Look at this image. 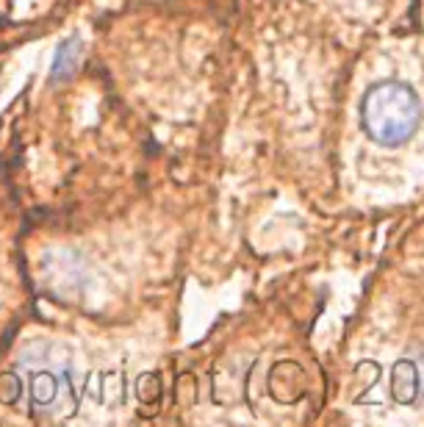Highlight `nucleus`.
Here are the masks:
<instances>
[{
    "instance_id": "nucleus-1",
    "label": "nucleus",
    "mask_w": 424,
    "mask_h": 427,
    "mask_svg": "<svg viewBox=\"0 0 424 427\" xmlns=\"http://www.w3.org/2000/svg\"><path fill=\"white\" fill-rule=\"evenodd\" d=\"M421 108L416 95L396 81L377 84L360 103V122L366 133L380 144H399L418 128Z\"/></svg>"
},
{
    "instance_id": "nucleus-2",
    "label": "nucleus",
    "mask_w": 424,
    "mask_h": 427,
    "mask_svg": "<svg viewBox=\"0 0 424 427\" xmlns=\"http://www.w3.org/2000/svg\"><path fill=\"white\" fill-rule=\"evenodd\" d=\"M416 391H418V377H416L413 363L399 361L394 366V372H391V394H394V399L407 405V402L416 399Z\"/></svg>"
},
{
    "instance_id": "nucleus-3",
    "label": "nucleus",
    "mask_w": 424,
    "mask_h": 427,
    "mask_svg": "<svg viewBox=\"0 0 424 427\" xmlns=\"http://www.w3.org/2000/svg\"><path fill=\"white\" fill-rule=\"evenodd\" d=\"M78 61H81V39L73 37V39H67V42L56 50L53 70H50V73H53V81H64V78H70V75L75 73Z\"/></svg>"
}]
</instances>
